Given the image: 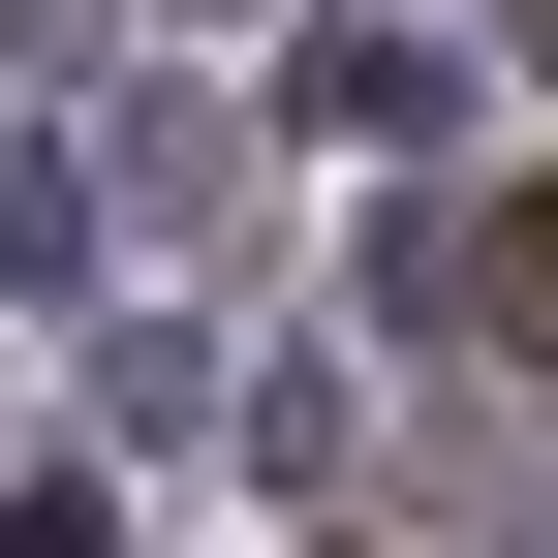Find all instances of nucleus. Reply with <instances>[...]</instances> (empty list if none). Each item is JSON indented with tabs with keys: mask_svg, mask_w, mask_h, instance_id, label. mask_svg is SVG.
Here are the masks:
<instances>
[{
	"mask_svg": "<svg viewBox=\"0 0 558 558\" xmlns=\"http://www.w3.org/2000/svg\"><path fill=\"white\" fill-rule=\"evenodd\" d=\"M497 311H527V341H558V218H497Z\"/></svg>",
	"mask_w": 558,
	"mask_h": 558,
	"instance_id": "f257e3e1",
	"label": "nucleus"
}]
</instances>
